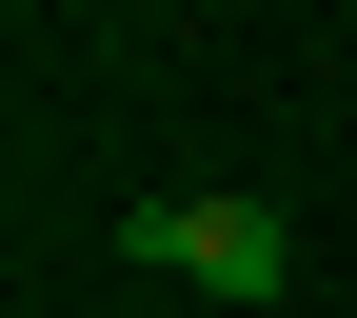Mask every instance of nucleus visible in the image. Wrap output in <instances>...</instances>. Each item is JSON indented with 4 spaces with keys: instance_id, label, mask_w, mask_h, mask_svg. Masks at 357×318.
<instances>
[{
    "instance_id": "1",
    "label": "nucleus",
    "mask_w": 357,
    "mask_h": 318,
    "mask_svg": "<svg viewBox=\"0 0 357 318\" xmlns=\"http://www.w3.org/2000/svg\"><path fill=\"white\" fill-rule=\"evenodd\" d=\"M119 259H159V279H199V298H278L298 279V219L238 199V179H199V199H139L119 219Z\"/></svg>"
}]
</instances>
